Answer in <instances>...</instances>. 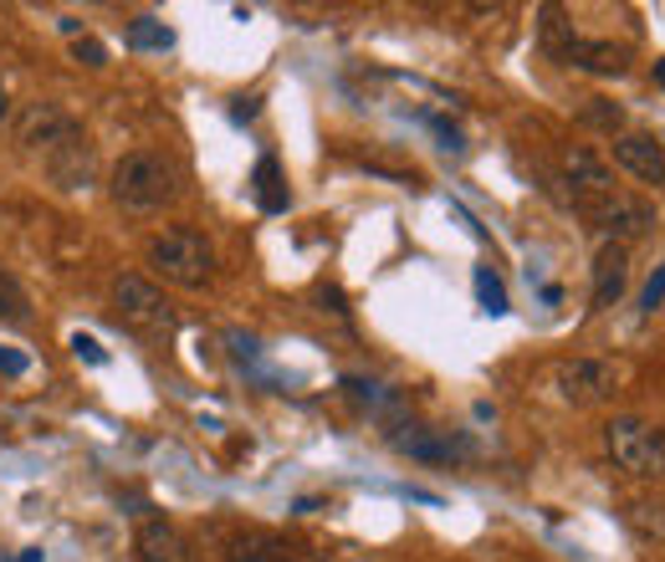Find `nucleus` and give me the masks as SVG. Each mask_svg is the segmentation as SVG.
Wrapping results in <instances>:
<instances>
[{"instance_id": "obj_1", "label": "nucleus", "mask_w": 665, "mask_h": 562, "mask_svg": "<svg viewBox=\"0 0 665 562\" xmlns=\"http://www.w3.org/2000/svg\"><path fill=\"white\" fill-rule=\"evenodd\" d=\"M180 195V169L154 149H133L114 164V199L133 215H154Z\"/></svg>"}, {"instance_id": "obj_2", "label": "nucleus", "mask_w": 665, "mask_h": 562, "mask_svg": "<svg viewBox=\"0 0 665 562\" xmlns=\"http://www.w3.org/2000/svg\"><path fill=\"white\" fill-rule=\"evenodd\" d=\"M604 450L624 476H635V480L665 476V430L640 420V414H614L604 424Z\"/></svg>"}, {"instance_id": "obj_3", "label": "nucleus", "mask_w": 665, "mask_h": 562, "mask_svg": "<svg viewBox=\"0 0 665 562\" xmlns=\"http://www.w3.org/2000/svg\"><path fill=\"white\" fill-rule=\"evenodd\" d=\"M149 267H154L164 281H174V287L200 292V287L215 277V251L200 230H190V225H170L164 236L149 240Z\"/></svg>"}, {"instance_id": "obj_4", "label": "nucleus", "mask_w": 665, "mask_h": 562, "mask_svg": "<svg viewBox=\"0 0 665 562\" xmlns=\"http://www.w3.org/2000/svg\"><path fill=\"white\" fill-rule=\"evenodd\" d=\"M543 46H548L564 67H583V72H604V77H620L630 52L614 42H589L573 31V21H564L558 6H543Z\"/></svg>"}, {"instance_id": "obj_5", "label": "nucleus", "mask_w": 665, "mask_h": 562, "mask_svg": "<svg viewBox=\"0 0 665 562\" xmlns=\"http://www.w3.org/2000/svg\"><path fill=\"white\" fill-rule=\"evenodd\" d=\"M553 393L573 409H589V404H604L620 393V368L609 358H558L548 374Z\"/></svg>"}, {"instance_id": "obj_6", "label": "nucleus", "mask_w": 665, "mask_h": 562, "mask_svg": "<svg viewBox=\"0 0 665 562\" xmlns=\"http://www.w3.org/2000/svg\"><path fill=\"white\" fill-rule=\"evenodd\" d=\"M573 210L589 215L614 246H630V240H640V236H651L655 230V205L651 199H640V195H624V190L599 195V199H579Z\"/></svg>"}, {"instance_id": "obj_7", "label": "nucleus", "mask_w": 665, "mask_h": 562, "mask_svg": "<svg viewBox=\"0 0 665 562\" xmlns=\"http://www.w3.org/2000/svg\"><path fill=\"white\" fill-rule=\"evenodd\" d=\"M114 312H118V323L133 327V333H170L174 327L170 296L159 292L154 281L133 277V271L114 277Z\"/></svg>"}, {"instance_id": "obj_8", "label": "nucleus", "mask_w": 665, "mask_h": 562, "mask_svg": "<svg viewBox=\"0 0 665 562\" xmlns=\"http://www.w3.org/2000/svg\"><path fill=\"white\" fill-rule=\"evenodd\" d=\"M389 445L410 461H430V465H451V461H471L476 440L471 435H451V430H430V424H395Z\"/></svg>"}, {"instance_id": "obj_9", "label": "nucleus", "mask_w": 665, "mask_h": 562, "mask_svg": "<svg viewBox=\"0 0 665 562\" xmlns=\"http://www.w3.org/2000/svg\"><path fill=\"white\" fill-rule=\"evenodd\" d=\"M11 128L26 149H52V143L67 139L72 128H83V123H77L72 112H62L57 102H21L15 118H11Z\"/></svg>"}, {"instance_id": "obj_10", "label": "nucleus", "mask_w": 665, "mask_h": 562, "mask_svg": "<svg viewBox=\"0 0 665 562\" xmlns=\"http://www.w3.org/2000/svg\"><path fill=\"white\" fill-rule=\"evenodd\" d=\"M564 184H573V195L568 205H579V199H599V195H614V169L594 154V149H583L573 143L564 154Z\"/></svg>"}, {"instance_id": "obj_11", "label": "nucleus", "mask_w": 665, "mask_h": 562, "mask_svg": "<svg viewBox=\"0 0 665 562\" xmlns=\"http://www.w3.org/2000/svg\"><path fill=\"white\" fill-rule=\"evenodd\" d=\"M46 169H52L57 190H83V184L93 180V149H87L83 128H72L67 139H57L46 149Z\"/></svg>"}, {"instance_id": "obj_12", "label": "nucleus", "mask_w": 665, "mask_h": 562, "mask_svg": "<svg viewBox=\"0 0 665 562\" xmlns=\"http://www.w3.org/2000/svg\"><path fill=\"white\" fill-rule=\"evenodd\" d=\"M614 164L630 169L645 184H665V143H655L651 133H620L614 139Z\"/></svg>"}, {"instance_id": "obj_13", "label": "nucleus", "mask_w": 665, "mask_h": 562, "mask_svg": "<svg viewBox=\"0 0 665 562\" xmlns=\"http://www.w3.org/2000/svg\"><path fill=\"white\" fill-rule=\"evenodd\" d=\"M624 287H630V256H624V246L609 240L604 251L594 256V307H614L624 296Z\"/></svg>"}, {"instance_id": "obj_14", "label": "nucleus", "mask_w": 665, "mask_h": 562, "mask_svg": "<svg viewBox=\"0 0 665 562\" xmlns=\"http://www.w3.org/2000/svg\"><path fill=\"white\" fill-rule=\"evenodd\" d=\"M139 562H190L184 537L174 532L170 521H143L139 527Z\"/></svg>"}, {"instance_id": "obj_15", "label": "nucleus", "mask_w": 665, "mask_h": 562, "mask_svg": "<svg viewBox=\"0 0 665 562\" xmlns=\"http://www.w3.org/2000/svg\"><path fill=\"white\" fill-rule=\"evenodd\" d=\"M251 184H256V205H261L267 215H282L287 205H292V195H287V184H282V164H277L271 154L256 164Z\"/></svg>"}, {"instance_id": "obj_16", "label": "nucleus", "mask_w": 665, "mask_h": 562, "mask_svg": "<svg viewBox=\"0 0 665 562\" xmlns=\"http://www.w3.org/2000/svg\"><path fill=\"white\" fill-rule=\"evenodd\" d=\"M0 323L6 327H26L31 323V296L11 271H0Z\"/></svg>"}, {"instance_id": "obj_17", "label": "nucleus", "mask_w": 665, "mask_h": 562, "mask_svg": "<svg viewBox=\"0 0 665 562\" xmlns=\"http://www.w3.org/2000/svg\"><path fill=\"white\" fill-rule=\"evenodd\" d=\"M128 46H139V52H170L174 46V31L154 15H139L133 26H128Z\"/></svg>"}, {"instance_id": "obj_18", "label": "nucleus", "mask_w": 665, "mask_h": 562, "mask_svg": "<svg viewBox=\"0 0 665 562\" xmlns=\"http://www.w3.org/2000/svg\"><path fill=\"white\" fill-rule=\"evenodd\" d=\"M476 296H482V312H492V317H502V312H512V302H507V287H502V277H496L492 267H476Z\"/></svg>"}, {"instance_id": "obj_19", "label": "nucleus", "mask_w": 665, "mask_h": 562, "mask_svg": "<svg viewBox=\"0 0 665 562\" xmlns=\"http://www.w3.org/2000/svg\"><path fill=\"white\" fill-rule=\"evenodd\" d=\"M583 123L609 128V133H614V128L624 123V112L614 108V102H609V98H589V102H583Z\"/></svg>"}, {"instance_id": "obj_20", "label": "nucleus", "mask_w": 665, "mask_h": 562, "mask_svg": "<svg viewBox=\"0 0 665 562\" xmlns=\"http://www.w3.org/2000/svg\"><path fill=\"white\" fill-rule=\"evenodd\" d=\"M72 56H77L83 67H103V62H108L103 42H93V36H77V42H72Z\"/></svg>"}, {"instance_id": "obj_21", "label": "nucleus", "mask_w": 665, "mask_h": 562, "mask_svg": "<svg viewBox=\"0 0 665 562\" xmlns=\"http://www.w3.org/2000/svg\"><path fill=\"white\" fill-rule=\"evenodd\" d=\"M72 353H77L83 364H103V358H108L98 337H87V333H72Z\"/></svg>"}, {"instance_id": "obj_22", "label": "nucleus", "mask_w": 665, "mask_h": 562, "mask_svg": "<svg viewBox=\"0 0 665 562\" xmlns=\"http://www.w3.org/2000/svg\"><path fill=\"white\" fill-rule=\"evenodd\" d=\"M665 302V267L655 271L651 281H645V292H640V312H655Z\"/></svg>"}, {"instance_id": "obj_23", "label": "nucleus", "mask_w": 665, "mask_h": 562, "mask_svg": "<svg viewBox=\"0 0 665 562\" xmlns=\"http://www.w3.org/2000/svg\"><path fill=\"white\" fill-rule=\"evenodd\" d=\"M430 128L440 133V149H446V154H461V149H466V139H461V128H451L446 118H430Z\"/></svg>"}, {"instance_id": "obj_24", "label": "nucleus", "mask_w": 665, "mask_h": 562, "mask_svg": "<svg viewBox=\"0 0 665 562\" xmlns=\"http://www.w3.org/2000/svg\"><path fill=\"white\" fill-rule=\"evenodd\" d=\"M318 302H323V312H333V317H348V307H343V292H339V287H323V292H318Z\"/></svg>"}, {"instance_id": "obj_25", "label": "nucleus", "mask_w": 665, "mask_h": 562, "mask_svg": "<svg viewBox=\"0 0 665 562\" xmlns=\"http://www.w3.org/2000/svg\"><path fill=\"white\" fill-rule=\"evenodd\" d=\"M0 374L21 379V374H26V358H21V353H11V348H0Z\"/></svg>"}, {"instance_id": "obj_26", "label": "nucleus", "mask_w": 665, "mask_h": 562, "mask_svg": "<svg viewBox=\"0 0 665 562\" xmlns=\"http://www.w3.org/2000/svg\"><path fill=\"white\" fill-rule=\"evenodd\" d=\"M15 108H11V93H6V83H0V123H11Z\"/></svg>"}, {"instance_id": "obj_27", "label": "nucleus", "mask_w": 665, "mask_h": 562, "mask_svg": "<svg viewBox=\"0 0 665 562\" xmlns=\"http://www.w3.org/2000/svg\"><path fill=\"white\" fill-rule=\"evenodd\" d=\"M236 118H256V98H242V102H236Z\"/></svg>"}, {"instance_id": "obj_28", "label": "nucleus", "mask_w": 665, "mask_h": 562, "mask_svg": "<svg viewBox=\"0 0 665 562\" xmlns=\"http://www.w3.org/2000/svg\"><path fill=\"white\" fill-rule=\"evenodd\" d=\"M15 562H46V558H42V548H26V552H21V558H15Z\"/></svg>"}, {"instance_id": "obj_29", "label": "nucleus", "mask_w": 665, "mask_h": 562, "mask_svg": "<svg viewBox=\"0 0 665 562\" xmlns=\"http://www.w3.org/2000/svg\"><path fill=\"white\" fill-rule=\"evenodd\" d=\"M655 83L665 87V56H661V62H655Z\"/></svg>"}, {"instance_id": "obj_30", "label": "nucleus", "mask_w": 665, "mask_h": 562, "mask_svg": "<svg viewBox=\"0 0 665 562\" xmlns=\"http://www.w3.org/2000/svg\"><path fill=\"white\" fill-rule=\"evenodd\" d=\"M261 562H292V558H261Z\"/></svg>"}]
</instances>
